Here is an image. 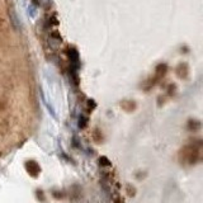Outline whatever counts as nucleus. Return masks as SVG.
<instances>
[{
  "label": "nucleus",
  "mask_w": 203,
  "mask_h": 203,
  "mask_svg": "<svg viewBox=\"0 0 203 203\" xmlns=\"http://www.w3.org/2000/svg\"><path fill=\"white\" fill-rule=\"evenodd\" d=\"M25 167H27L28 173L30 175H33V177H37L40 174V172H41V169H40V166H38V164L36 161H27Z\"/></svg>",
  "instance_id": "f257e3e1"
},
{
  "label": "nucleus",
  "mask_w": 203,
  "mask_h": 203,
  "mask_svg": "<svg viewBox=\"0 0 203 203\" xmlns=\"http://www.w3.org/2000/svg\"><path fill=\"white\" fill-rule=\"evenodd\" d=\"M67 56H69L71 63L75 66V69L79 67V52L75 48H69L67 50Z\"/></svg>",
  "instance_id": "f03ea898"
},
{
  "label": "nucleus",
  "mask_w": 203,
  "mask_h": 203,
  "mask_svg": "<svg viewBox=\"0 0 203 203\" xmlns=\"http://www.w3.org/2000/svg\"><path fill=\"white\" fill-rule=\"evenodd\" d=\"M177 74L180 79H185L188 76V65L187 63H180L177 67Z\"/></svg>",
  "instance_id": "7ed1b4c3"
},
{
  "label": "nucleus",
  "mask_w": 203,
  "mask_h": 203,
  "mask_svg": "<svg viewBox=\"0 0 203 203\" xmlns=\"http://www.w3.org/2000/svg\"><path fill=\"white\" fill-rule=\"evenodd\" d=\"M166 70H167V66H166V63H160V65H157V67H156V76L159 78V76H164L165 75V73H166Z\"/></svg>",
  "instance_id": "20e7f679"
},
{
  "label": "nucleus",
  "mask_w": 203,
  "mask_h": 203,
  "mask_svg": "<svg viewBox=\"0 0 203 203\" xmlns=\"http://www.w3.org/2000/svg\"><path fill=\"white\" fill-rule=\"evenodd\" d=\"M86 118H84V117H80V121H79V126H80V128H84L85 126H86Z\"/></svg>",
  "instance_id": "39448f33"
},
{
  "label": "nucleus",
  "mask_w": 203,
  "mask_h": 203,
  "mask_svg": "<svg viewBox=\"0 0 203 203\" xmlns=\"http://www.w3.org/2000/svg\"><path fill=\"white\" fill-rule=\"evenodd\" d=\"M4 108V106H3V103H2V102H0V111H2Z\"/></svg>",
  "instance_id": "423d86ee"
}]
</instances>
